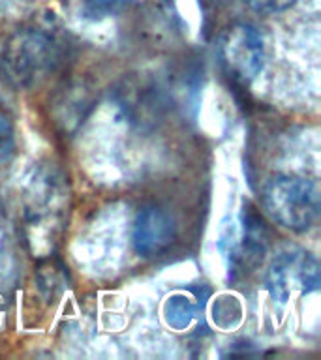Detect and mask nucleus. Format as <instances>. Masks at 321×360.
<instances>
[{
    "mask_svg": "<svg viewBox=\"0 0 321 360\" xmlns=\"http://www.w3.org/2000/svg\"><path fill=\"white\" fill-rule=\"evenodd\" d=\"M62 55V44L51 30L21 28L4 45L2 68L10 83L19 89H30L61 66Z\"/></svg>",
    "mask_w": 321,
    "mask_h": 360,
    "instance_id": "1",
    "label": "nucleus"
},
{
    "mask_svg": "<svg viewBox=\"0 0 321 360\" xmlns=\"http://www.w3.org/2000/svg\"><path fill=\"white\" fill-rule=\"evenodd\" d=\"M64 197L62 179L49 167H34L21 182L23 221L36 252L45 246L44 238L53 240L61 225Z\"/></svg>",
    "mask_w": 321,
    "mask_h": 360,
    "instance_id": "2",
    "label": "nucleus"
},
{
    "mask_svg": "<svg viewBox=\"0 0 321 360\" xmlns=\"http://www.w3.org/2000/svg\"><path fill=\"white\" fill-rule=\"evenodd\" d=\"M263 208L280 227L293 233H304L314 227L320 218V186L315 180L303 176H275L265 186Z\"/></svg>",
    "mask_w": 321,
    "mask_h": 360,
    "instance_id": "3",
    "label": "nucleus"
},
{
    "mask_svg": "<svg viewBox=\"0 0 321 360\" xmlns=\"http://www.w3.org/2000/svg\"><path fill=\"white\" fill-rule=\"evenodd\" d=\"M265 281L276 306H286L291 292L308 295L320 289V264L306 250H287L270 263Z\"/></svg>",
    "mask_w": 321,
    "mask_h": 360,
    "instance_id": "4",
    "label": "nucleus"
},
{
    "mask_svg": "<svg viewBox=\"0 0 321 360\" xmlns=\"http://www.w3.org/2000/svg\"><path fill=\"white\" fill-rule=\"evenodd\" d=\"M218 56L227 75L239 83H252L265 66L263 36L252 25L237 22L222 34Z\"/></svg>",
    "mask_w": 321,
    "mask_h": 360,
    "instance_id": "5",
    "label": "nucleus"
},
{
    "mask_svg": "<svg viewBox=\"0 0 321 360\" xmlns=\"http://www.w3.org/2000/svg\"><path fill=\"white\" fill-rule=\"evenodd\" d=\"M218 246L229 263V270L241 272L263 259L267 250L265 229L253 214H242L235 221L224 224Z\"/></svg>",
    "mask_w": 321,
    "mask_h": 360,
    "instance_id": "6",
    "label": "nucleus"
},
{
    "mask_svg": "<svg viewBox=\"0 0 321 360\" xmlns=\"http://www.w3.org/2000/svg\"><path fill=\"white\" fill-rule=\"evenodd\" d=\"M177 236L173 216L160 207H146L137 212L132 224V246L141 257H156Z\"/></svg>",
    "mask_w": 321,
    "mask_h": 360,
    "instance_id": "7",
    "label": "nucleus"
},
{
    "mask_svg": "<svg viewBox=\"0 0 321 360\" xmlns=\"http://www.w3.org/2000/svg\"><path fill=\"white\" fill-rule=\"evenodd\" d=\"M208 295L210 291L205 287L175 291L163 304V319L175 330H186L201 315Z\"/></svg>",
    "mask_w": 321,
    "mask_h": 360,
    "instance_id": "8",
    "label": "nucleus"
},
{
    "mask_svg": "<svg viewBox=\"0 0 321 360\" xmlns=\"http://www.w3.org/2000/svg\"><path fill=\"white\" fill-rule=\"evenodd\" d=\"M15 152V128L10 115L0 109V163L8 162Z\"/></svg>",
    "mask_w": 321,
    "mask_h": 360,
    "instance_id": "9",
    "label": "nucleus"
},
{
    "mask_svg": "<svg viewBox=\"0 0 321 360\" xmlns=\"http://www.w3.org/2000/svg\"><path fill=\"white\" fill-rule=\"evenodd\" d=\"M244 2L259 13H278L291 8L297 0H244Z\"/></svg>",
    "mask_w": 321,
    "mask_h": 360,
    "instance_id": "10",
    "label": "nucleus"
},
{
    "mask_svg": "<svg viewBox=\"0 0 321 360\" xmlns=\"http://www.w3.org/2000/svg\"><path fill=\"white\" fill-rule=\"evenodd\" d=\"M128 2H132V0H87V6L94 13H109V11L120 10Z\"/></svg>",
    "mask_w": 321,
    "mask_h": 360,
    "instance_id": "11",
    "label": "nucleus"
}]
</instances>
